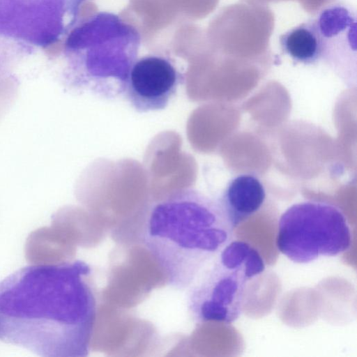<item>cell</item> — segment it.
Instances as JSON below:
<instances>
[{
  "label": "cell",
  "instance_id": "cell-1",
  "mask_svg": "<svg viewBox=\"0 0 357 357\" xmlns=\"http://www.w3.org/2000/svg\"><path fill=\"white\" fill-rule=\"evenodd\" d=\"M90 266L22 268L0 281V340L46 357H85L96 316Z\"/></svg>",
  "mask_w": 357,
  "mask_h": 357
},
{
  "label": "cell",
  "instance_id": "cell-2",
  "mask_svg": "<svg viewBox=\"0 0 357 357\" xmlns=\"http://www.w3.org/2000/svg\"><path fill=\"white\" fill-rule=\"evenodd\" d=\"M233 231L217 199L183 188L152 204L143 241L167 283L185 290L230 242Z\"/></svg>",
  "mask_w": 357,
  "mask_h": 357
},
{
  "label": "cell",
  "instance_id": "cell-3",
  "mask_svg": "<svg viewBox=\"0 0 357 357\" xmlns=\"http://www.w3.org/2000/svg\"><path fill=\"white\" fill-rule=\"evenodd\" d=\"M65 38L64 74L74 87L106 99L124 93L141 43L135 27L100 12L75 26Z\"/></svg>",
  "mask_w": 357,
  "mask_h": 357
},
{
  "label": "cell",
  "instance_id": "cell-4",
  "mask_svg": "<svg viewBox=\"0 0 357 357\" xmlns=\"http://www.w3.org/2000/svg\"><path fill=\"white\" fill-rule=\"evenodd\" d=\"M265 269L264 259L250 244L230 241L190 287L188 310L198 323L231 324L241 314L248 282Z\"/></svg>",
  "mask_w": 357,
  "mask_h": 357
},
{
  "label": "cell",
  "instance_id": "cell-5",
  "mask_svg": "<svg viewBox=\"0 0 357 357\" xmlns=\"http://www.w3.org/2000/svg\"><path fill=\"white\" fill-rule=\"evenodd\" d=\"M351 231L336 206L305 201L293 204L280 216L275 243L278 250L297 264L321 257H335L350 249Z\"/></svg>",
  "mask_w": 357,
  "mask_h": 357
},
{
  "label": "cell",
  "instance_id": "cell-6",
  "mask_svg": "<svg viewBox=\"0 0 357 357\" xmlns=\"http://www.w3.org/2000/svg\"><path fill=\"white\" fill-rule=\"evenodd\" d=\"M85 0H0V36L41 49L66 37Z\"/></svg>",
  "mask_w": 357,
  "mask_h": 357
},
{
  "label": "cell",
  "instance_id": "cell-7",
  "mask_svg": "<svg viewBox=\"0 0 357 357\" xmlns=\"http://www.w3.org/2000/svg\"><path fill=\"white\" fill-rule=\"evenodd\" d=\"M183 76L165 57L146 56L133 64L124 93L138 112L162 110L174 97Z\"/></svg>",
  "mask_w": 357,
  "mask_h": 357
},
{
  "label": "cell",
  "instance_id": "cell-8",
  "mask_svg": "<svg viewBox=\"0 0 357 357\" xmlns=\"http://www.w3.org/2000/svg\"><path fill=\"white\" fill-rule=\"evenodd\" d=\"M322 40V59L345 81L356 82V15L344 3H333L316 19Z\"/></svg>",
  "mask_w": 357,
  "mask_h": 357
},
{
  "label": "cell",
  "instance_id": "cell-9",
  "mask_svg": "<svg viewBox=\"0 0 357 357\" xmlns=\"http://www.w3.org/2000/svg\"><path fill=\"white\" fill-rule=\"evenodd\" d=\"M265 199L266 190L261 181L255 175L243 174L231 179L216 199L227 222L234 229L257 213Z\"/></svg>",
  "mask_w": 357,
  "mask_h": 357
},
{
  "label": "cell",
  "instance_id": "cell-10",
  "mask_svg": "<svg viewBox=\"0 0 357 357\" xmlns=\"http://www.w3.org/2000/svg\"><path fill=\"white\" fill-rule=\"evenodd\" d=\"M282 51L296 63L314 65L322 59V40L316 19L287 31L280 37Z\"/></svg>",
  "mask_w": 357,
  "mask_h": 357
}]
</instances>
